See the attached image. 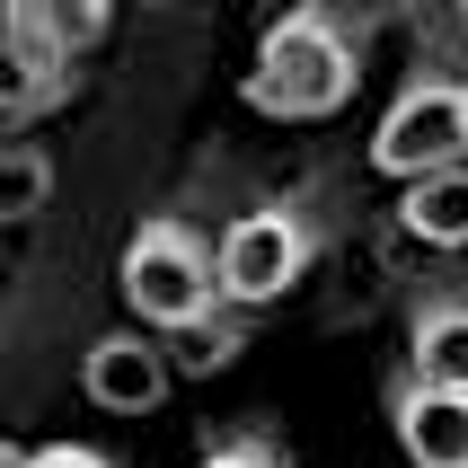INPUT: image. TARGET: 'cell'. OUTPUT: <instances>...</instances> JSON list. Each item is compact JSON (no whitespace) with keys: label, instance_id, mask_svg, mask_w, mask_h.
Wrapping results in <instances>:
<instances>
[{"label":"cell","instance_id":"1","mask_svg":"<svg viewBox=\"0 0 468 468\" xmlns=\"http://www.w3.org/2000/svg\"><path fill=\"white\" fill-rule=\"evenodd\" d=\"M363 80V45L345 9H283V18L257 36V62H248V106L274 115V124H318L336 115Z\"/></svg>","mask_w":468,"mask_h":468},{"label":"cell","instance_id":"2","mask_svg":"<svg viewBox=\"0 0 468 468\" xmlns=\"http://www.w3.org/2000/svg\"><path fill=\"white\" fill-rule=\"evenodd\" d=\"M115 292H124L133 327L186 336V327H204L212 310H230V301H221V239H204L195 221H177V212H151V221L124 239Z\"/></svg>","mask_w":468,"mask_h":468},{"label":"cell","instance_id":"3","mask_svg":"<svg viewBox=\"0 0 468 468\" xmlns=\"http://www.w3.org/2000/svg\"><path fill=\"white\" fill-rule=\"evenodd\" d=\"M318 265V221L301 204H248L221 230V301L230 310H265L283 301L301 274Z\"/></svg>","mask_w":468,"mask_h":468},{"label":"cell","instance_id":"4","mask_svg":"<svg viewBox=\"0 0 468 468\" xmlns=\"http://www.w3.org/2000/svg\"><path fill=\"white\" fill-rule=\"evenodd\" d=\"M371 168L398 186L468 168V89L460 80H407L398 106L380 115V133H371Z\"/></svg>","mask_w":468,"mask_h":468},{"label":"cell","instance_id":"5","mask_svg":"<svg viewBox=\"0 0 468 468\" xmlns=\"http://www.w3.org/2000/svg\"><path fill=\"white\" fill-rule=\"evenodd\" d=\"M71 80H80V53H71V36H62V9L18 0V9L0 18V124L27 133L45 106L71 98Z\"/></svg>","mask_w":468,"mask_h":468},{"label":"cell","instance_id":"6","mask_svg":"<svg viewBox=\"0 0 468 468\" xmlns=\"http://www.w3.org/2000/svg\"><path fill=\"white\" fill-rule=\"evenodd\" d=\"M168 380H177V354H168L151 327H106V336H89V354H80V389H89V407H106V416H151L159 398H168Z\"/></svg>","mask_w":468,"mask_h":468},{"label":"cell","instance_id":"7","mask_svg":"<svg viewBox=\"0 0 468 468\" xmlns=\"http://www.w3.org/2000/svg\"><path fill=\"white\" fill-rule=\"evenodd\" d=\"M407 380L468 398V283H424L407 301Z\"/></svg>","mask_w":468,"mask_h":468},{"label":"cell","instance_id":"8","mask_svg":"<svg viewBox=\"0 0 468 468\" xmlns=\"http://www.w3.org/2000/svg\"><path fill=\"white\" fill-rule=\"evenodd\" d=\"M389 424H398V451L416 468H468V398L424 389V380L398 371L389 380Z\"/></svg>","mask_w":468,"mask_h":468},{"label":"cell","instance_id":"9","mask_svg":"<svg viewBox=\"0 0 468 468\" xmlns=\"http://www.w3.org/2000/svg\"><path fill=\"white\" fill-rule=\"evenodd\" d=\"M398 230L424 239V248H468V168H442L398 195Z\"/></svg>","mask_w":468,"mask_h":468},{"label":"cell","instance_id":"10","mask_svg":"<svg viewBox=\"0 0 468 468\" xmlns=\"http://www.w3.org/2000/svg\"><path fill=\"white\" fill-rule=\"evenodd\" d=\"M195 468H292V451L274 442L265 424H221V433H204Z\"/></svg>","mask_w":468,"mask_h":468},{"label":"cell","instance_id":"11","mask_svg":"<svg viewBox=\"0 0 468 468\" xmlns=\"http://www.w3.org/2000/svg\"><path fill=\"white\" fill-rule=\"evenodd\" d=\"M45 186H53V168H45L36 142H0V212H9V221L45 212Z\"/></svg>","mask_w":468,"mask_h":468},{"label":"cell","instance_id":"12","mask_svg":"<svg viewBox=\"0 0 468 468\" xmlns=\"http://www.w3.org/2000/svg\"><path fill=\"white\" fill-rule=\"evenodd\" d=\"M239 354H248V310H212L204 327L177 336V363L186 371H221V363H239Z\"/></svg>","mask_w":468,"mask_h":468},{"label":"cell","instance_id":"13","mask_svg":"<svg viewBox=\"0 0 468 468\" xmlns=\"http://www.w3.org/2000/svg\"><path fill=\"white\" fill-rule=\"evenodd\" d=\"M9 468H124V460H115V451H98V442H45V451L9 442Z\"/></svg>","mask_w":468,"mask_h":468}]
</instances>
